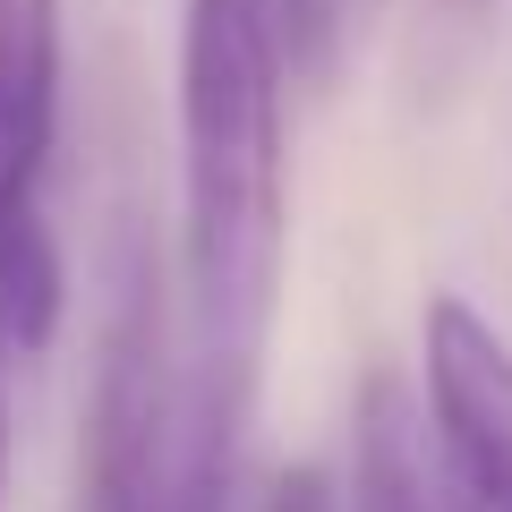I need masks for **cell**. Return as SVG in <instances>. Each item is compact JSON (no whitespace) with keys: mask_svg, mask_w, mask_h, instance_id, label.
I'll return each mask as SVG.
<instances>
[{"mask_svg":"<svg viewBox=\"0 0 512 512\" xmlns=\"http://www.w3.org/2000/svg\"><path fill=\"white\" fill-rule=\"evenodd\" d=\"M282 86L265 0L180 9V282L222 410L265 350L282 282Z\"/></svg>","mask_w":512,"mask_h":512,"instance_id":"obj_1","label":"cell"},{"mask_svg":"<svg viewBox=\"0 0 512 512\" xmlns=\"http://www.w3.org/2000/svg\"><path fill=\"white\" fill-rule=\"evenodd\" d=\"M60 146V0H0V350L52 342L60 248L43 222V171Z\"/></svg>","mask_w":512,"mask_h":512,"instance_id":"obj_2","label":"cell"},{"mask_svg":"<svg viewBox=\"0 0 512 512\" xmlns=\"http://www.w3.org/2000/svg\"><path fill=\"white\" fill-rule=\"evenodd\" d=\"M427 419L453 512H512V350L470 299H427Z\"/></svg>","mask_w":512,"mask_h":512,"instance_id":"obj_3","label":"cell"},{"mask_svg":"<svg viewBox=\"0 0 512 512\" xmlns=\"http://www.w3.org/2000/svg\"><path fill=\"white\" fill-rule=\"evenodd\" d=\"M350 512H453L436 461V427L402 393V376H367L359 410H350Z\"/></svg>","mask_w":512,"mask_h":512,"instance_id":"obj_4","label":"cell"},{"mask_svg":"<svg viewBox=\"0 0 512 512\" xmlns=\"http://www.w3.org/2000/svg\"><path fill=\"white\" fill-rule=\"evenodd\" d=\"M265 18H274V43H282V69H291V77H316L333 60L342 0H265Z\"/></svg>","mask_w":512,"mask_h":512,"instance_id":"obj_5","label":"cell"},{"mask_svg":"<svg viewBox=\"0 0 512 512\" xmlns=\"http://www.w3.org/2000/svg\"><path fill=\"white\" fill-rule=\"evenodd\" d=\"M265 512H350V504H342V487L325 470H291V478H274Z\"/></svg>","mask_w":512,"mask_h":512,"instance_id":"obj_6","label":"cell"},{"mask_svg":"<svg viewBox=\"0 0 512 512\" xmlns=\"http://www.w3.org/2000/svg\"><path fill=\"white\" fill-rule=\"evenodd\" d=\"M9 453H18V427H9V350H0V512H9Z\"/></svg>","mask_w":512,"mask_h":512,"instance_id":"obj_7","label":"cell"}]
</instances>
